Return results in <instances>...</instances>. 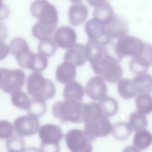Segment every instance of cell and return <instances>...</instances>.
<instances>
[{
    "mask_svg": "<svg viewBox=\"0 0 152 152\" xmlns=\"http://www.w3.org/2000/svg\"><path fill=\"white\" fill-rule=\"evenodd\" d=\"M52 112L61 124L81 123L85 121V104L71 100L58 101L53 105Z\"/></svg>",
    "mask_w": 152,
    "mask_h": 152,
    "instance_id": "obj_1",
    "label": "cell"
},
{
    "mask_svg": "<svg viewBox=\"0 0 152 152\" xmlns=\"http://www.w3.org/2000/svg\"><path fill=\"white\" fill-rule=\"evenodd\" d=\"M119 61L107 51L90 64L96 74L108 82L114 83L118 82L122 76L123 70Z\"/></svg>",
    "mask_w": 152,
    "mask_h": 152,
    "instance_id": "obj_2",
    "label": "cell"
},
{
    "mask_svg": "<svg viewBox=\"0 0 152 152\" xmlns=\"http://www.w3.org/2000/svg\"><path fill=\"white\" fill-rule=\"evenodd\" d=\"M26 89L33 97L45 100L53 98L56 91L55 86L51 80L45 78L38 72H34L28 77Z\"/></svg>",
    "mask_w": 152,
    "mask_h": 152,
    "instance_id": "obj_3",
    "label": "cell"
},
{
    "mask_svg": "<svg viewBox=\"0 0 152 152\" xmlns=\"http://www.w3.org/2000/svg\"><path fill=\"white\" fill-rule=\"evenodd\" d=\"M9 50L16 57L20 66L22 68L32 70L35 53L30 49L26 41L24 39L17 37L10 42Z\"/></svg>",
    "mask_w": 152,
    "mask_h": 152,
    "instance_id": "obj_4",
    "label": "cell"
},
{
    "mask_svg": "<svg viewBox=\"0 0 152 152\" xmlns=\"http://www.w3.org/2000/svg\"><path fill=\"white\" fill-rule=\"evenodd\" d=\"M145 43L134 36L125 35L119 38L115 43L114 50L119 61L125 56H134L143 49Z\"/></svg>",
    "mask_w": 152,
    "mask_h": 152,
    "instance_id": "obj_5",
    "label": "cell"
},
{
    "mask_svg": "<svg viewBox=\"0 0 152 152\" xmlns=\"http://www.w3.org/2000/svg\"><path fill=\"white\" fill-rule=\"evenodd\" d=\"M30 10L32 15L40 22L46 24L57 26V11L55 7L48 1H35L31 3Z\"/></svg>",
    "mask_w": 152,
    "mask_h": 152,
    "instance_id": "obj_6",
    "label": "cell"
},
{
    "mask_svg": "<svg viewBox=\"0 0 152 152\" xmlns=\"http://www.w3.org/2000/svg\"><path fill=\"white\" fill-rule=\"evenodd\" d=\"M66 145L71 152H92L91 141L84 131L74 129L65 135Z\"/></svg>",
    "mask_w": 152,
    "mask_h": 152,
    "instance_id": "obj_7",
    "label": "cell"
},
{
    "mask_svg": "<svg viewBox=\"0 0 152 152\" xmlns=\"http://www.w3.org/2000/svg\"><path fill=\"white\" fill-rule=\"evenodd\" d=\"M84 132L93 141L98 137H105L112 132L113 126L107 118L104 116L99 118L85 121Z\"/></svg>",
    "mask_w": 152,
    "mask_h": 152,
    "instance_id": "obj_8",
    "label": "cell"
},
{
    "mask_svg": "<svg viewBox=\"0 0 152 152\" xmlns=\"http://www.w3.org/2000/svg\"><path fill=\"white\" fill-rule=\"evenodd\" d=\"M25 75L21 70L3 68L1 87L5 92L12 94L21 90L25 81Z\"/></svg>",
    "mask_w": 152,
    "mask_h": 152,
    "instance_id": "obj_9",
    "label": "cell"
},
{
    "mask_svg": "<svg viewBox=\"0 0 152 152\" xmlns=\"http://www.w3.org/2000/svg\"><path fill=\"white\" fill-rule=\"evenodd\" d=\"M85 29L89 40L104 46L111 41L112 38L107 31L106 25L93 18L86 22Z\"/></svg>",
    "mask_w": 152,
    "mask_h": 152,
    "instance_id": "obj_10",
    "label": "cell"
},
{
    "mask_svg": "<svg viewBox=\"0 0 152 152\" xmlns=\"http://www.w3.org/2000/svg\"><path fill=\"white\" fill-rule=\"evenodd\" d=\"M152 46L146 43L143 50L133 56L129 63V68L134 73L138 75L145 73L151 65Z\"/></svg>",
    "mask_w": 152,
    "mask_h": 152,
    "instance_id": "obj_11",
    "label": "cell"
},
{
    "mask_svg": "<svg viewBox=\"0 0 152 152\" xmlns=\"http://www.w3.org/2000/svg\"><path fill=\"white\" fill-rule=\"evenodd\" d=\"M39 126L38 118L29 115L19 116L14 122L15 131L20 137L35 134L37 132Z\"/></svg>",
    "mask_w": 152,
    "mask_h": 152,
    "instance_id": "obj_12",
    "label": "cell"
},
{
    "mask_svg": "<svg viewBox=\"0 0 152 152\" xmlns=\"http://www.w3.org/2000/svg\"><path fill=\"white\" fill-rule=\"evenodd\" d=\"M41 144L44 145H57L62 140L63 136L60 127L52 124L42 126L38 130Z\"/></svg>",
    "mask_w": 152,
    "mask_h": 152,
    "instance_id": "obj_13",
    "label": "cell"
},
{
    "mask_svg": "<svg viewBox=\"0 0 152 152\" xmlns=\"http://www.w3.org/2000/svg\"><path fill=\"white\" fill-rule=\"evenodd\" d=\"M94 9L93 18L97 21L106 25L113 19L114 14L111 5L104 0H88Z\"/></svg>",
    "mask_w": 152,
    "mask_h": 152,
    "instance_id": "obj_14",
    "label": "cell"
},
{
    "mask_svg": "<svg viewBox=\"0 0 152 152\" xmlns=\"http://www.w3.org/2000/svg\"><path fill=\"white\" fill-rule=\"evenodd\" d=\"M53 39L57 45L65 49H69L75 44L77 35L75 31L68 26L60 27L55 31Z\"/></svg>",
    "mask_w": 152,
    "mask_h": 152,
    "instance_id": "obj_15",
    "label": "cell"
},
{
    "mask_svg": "<svg viewBox=\"0 0 152 152\" xmlns=\"http://www.w3.org/2000/svg\"><path fill=\"white\" fill-rule=\"evenodd\" d=\"M87 96L94 100H100L106 96L107 88L104 80L99 76L89 80L85 88Z\"/></svg>",
    "mask_w": 152,
    "mask_h": 152,
    "instance_id": "obj_16",
    "label": "cell"
},
{
    "mask_svg": "<svg viewBox=\"0 0 152 152\" xmlns=\"http://www.w3.org/2000/svg\"><path fill=\"white\" fill-rule=\"evenodd\" d=\"M64 59V61L72 64L76 67L83 65L87 60L85 46L75 44L66 51Z\"/></svg>",
    "mask_w": 152,
    "mask_h": 152,
    "instance_id": "obj_17",
    "label": "cell"
},
{
    "mask_svg": "<svg viewBox=\"0 0 152 152\" xmlns=\"http://www.w3.org/2000/svg\"><path fill=\"white\" fill-rule=\"evenodd\" d=\"M111 38H119L126 35L128 31L127 21L123 17L115 14L111 20L106 25Z\"/></svg>",
    "mask_w": 152,
    "mask_h": 152,
    "instance_id": "obj_18",
    "label": "cell"
},
{
    "mask_svg": "<svg viewBox=\"0 0 152 152\" xmlns=\"http://www.w3.org/2000/svg\"><path fill=\"white\" fill-rule=\"evenodd\" d=\"M80 1H75L69 10V21L71 24L74 26L79 25L83 23L88 15L87 7Z\"/></svg>",
    "mask_w": 152,
    "mask_h": 152,
    "instance_id": "obj_19",
    "label": "cell"
},
{
    "mask_svg": "<svg viewBox=\"0 0 152 152\" xmlns=\"http://www.w3.org/2000/svg\"><path fill=\"white\" fill-rule=\"evenodd\" d=\"M76 68L72 64L64 61L56 69V79L59 82L64 84L74 81L77 75Z\"/></svg>",
    "mask_w": 152,
    "mask_h": 152,
    "instance_id": "obj_20",
    "label": "cell"
},
{
    "mask_svg": "<svg viewBox=\"0 0 152 152\" xmlns=\"http://www.w3.org/2000/svg\"><path fill=\"white\" fill-rule=\"evenodd\" d=\"M84 90L83 86L78 82L73 81L64 86L63 96L65 100L81 101L84 96Z\"/></svg>",
    "mask_w": 152,
    "mask_h": 152,
    "instance_id": "obj_21",
    "label": "cell"
},
{
    "mask_svg": "<svg viewBox=\"0 0 152 152\" xmlns=\"http://www.w3.org/2000/svg\"><path fill=\"white\" fill-rule=\"evenodd\" d=\"M137 95L149 94L152 91V79L147 73L138 75L132 79Z\"/></svg>",
    "mask_w": 152,
    "mask_h": 152,
    "instance_id": "obj_22",
    "label": "cell"
},
{
    "mask_svg": "<svg viewBox=\"0 0 152 152\" xmlns=\"http://www.w3.org/2000/svg\"><path fill=\"white\" fill-rule=\"evenodd\" d=\"M117 88L120 95L125 99H131L137 95L132 79H121L118 82Z\"/></svg>",
    "mask_w": 152,
    "mask_h": 152,
    "instance_id": "obj_23",
    "label": "cell"
},
{
    "mask_svg": "<svg viewBox=\"0 0 152 152\" xmlns=\"http://www.w3.org/2000/svg\"><path fill=\"white\" fill-rule=\"evenodd\" d=\"M136 132L133 140L134 146L139 150L147 148L152 142L151 134L145 129Z\"/></svg>",
    "mask_w": 152,
    "mask_h": 152,
    "instance_id": "obj_24",
    "label": "cell"
},
{
    "mask_svg": "<svg viewBox=\"0 0 152 152\" xmlns=\"http://www.w3.org/2000/svg\"><path fill=\"white\" fill-rule=\"evenodd\" d=\"M56 25H49L38 21L32 28L34 36L40 40L51 37Z\"/></svg>",
    "mask_w": 152,
    "mask_h": 152,
    "instance_id": "obj_25",
    "label": "cell"
},
{
    "mask_svg": "<svg viewBox=\"0 0 152 152\" xmlns=\"http://www.w3.org/2000/svg\"><path fill=\"white\" fill-rule=\"evenodd\" d=\"M99 104L102 109L104 115L107 118L115 115L118 109L117 102L111 97L105 96L99 100Z\"/></svg>",
    "mask_w": 152,
    "mask_h": 152,
    "instance_id": "obj_26",
    "label": "cell"
},
{
    "mask_svg": "<svg viewBox=\"0 0 152 152\" xmlns=\"http://www.w3.org/2000/svg\"><path fill=\"white\" fill-rule=\"evenodd\" d=\"M137 111L145 115L150 113L152 110V100L149 94L137 95L135 100Z\"/></svg>",
    "mask_w": 152,
    "mask_h": 152,
    "instance_id": "obj_27",
    "label": "cell"
},
{
    "mask_svg": "<svg viewBox=\"0 0 152 152\" xmlns=\"http://www.w3.org/2000/svg\"><path fill=\"white\" fill-rule=\"evenodd\" d=\"M46 110L47 105L45 100L33 97L30 99L29 107L27 111L28 115L38 118L42 116Z\"/></svg>",
    "mask_w": 152,
    "mask_h": 152,
    "instance_id": "obj_28",
    "label": "cell"
},
{
    "mask_svg": "<svg viewBox=\"0 0 152 152\" xmlns=\"http://www.w3.org/2000/svg\"><path fill=\"white\" fill-rule=\"evenodd\" d=\"M132 131L128 123L125 122H117L113 126V135L118 140H126L130 135Z\"/></svg>",
    "mask_w": 152,
    "mask_h": 152,
    "instance_id": "obj_29",
    "label": "cell"
},
{
    "mask_svg": "<svg viewBox=\"0 0 152 152\" xmlns=\"http://www.w3.org/2000/svg\"><path fill=\"white\" fill-rule=\"evenodd\" d=\"M128 124L132 131L137 132L145 129L147 126L148 122L144 115L136 111L130 114Z\"/></svg>",
    "mask_w": 152,
    "mask_h": 152,
    "instance_id": "obj_30",
    "label": "cell"
},
{
    "mask_svg": "<svg viewBox=\"0 0 152 152\" xmlns=\"http://www.w3.org/2000/svg\"><path fill=\"white\" fill-rule=\"evenodd\" d=\"M11 99L14 105L20 109L27 110L29 107L30 99L26 94L21 90L12 93Z\"/></svg>",
    "mask_w": 152,
    "mask_h": 152,
    "instance_id": "obj_31",
    "label": "cell"
},
{
    "mask_svg": "<svg viewBox=\"0 0 152 152\" xmlns=\"http://www.w3.org/2000/svg\"><path fill=\"white\" fill-rule=\"evenodd\" d=\"M57 45L51 37L40 40L38 45L39 53L46 57H50L54 54Z\"/></svg>",
    "mask_w": 152,
    "mask_h": 152,
    "instance_id": "obj_32",
    "label": "cell"
},
{
    "mask_svg": "<svg viewBox=\"0 0 152 152\" xmlns=\"http://www.w3.org/2000/svg\"><path fill=\"white\" fill-rule=\"evenodd\" d=\"M6 145L8 151L22 152L24 149L25 142L20 136L13 135L7 140Z\"/></svg>",
    "mask_w": 152,
    "mask_h": 152,
    "instance_id": "obj_33",
    "label": "cell"
},
{
    "mask_svg": "<svg viewBox=\"0 0 152 152\" xmlns=\"http://www.w3.org/2000/svg\"><path fill=\"white\" fill-rule=\"evenodd\" d=\"M14 129L12 124L6 120L0 121V139L9 138L13 133Z\"/></svg>",
    "mask_w": 152,
    "mask_h": 152,
    "instance_id": "obj_34",
    "label": "cell"
},
{
    "mask_svg": "<svg viewBox=\"0 0 152 152\" xmlns=\"http://www.w3.org/2000/svg\"><path fill=\"white\" fill-rule=\"evenodd\" d=\"M10 14V10L3 1L0 0V20L6 19Z\"/></svg>",
    "mask_w": 152,
    "mask_h": 152,
    "instance_id": "obj_35",
    "label": "cell"
},
{
    "mask_svg": "<svg viewBox=\"0 0 152 152\" xmlns=\"http://www.w3.org/2000/svg\"><path fill=\"white\" fill-rule=\"evenodd\" d=\"M41 152H60L59 145H40V147Z\"/></svg>",
    "mask_w": 152,
    "mask_h": 152,
    "instance_id": "obj_36",
    "label": "cell"
},
{
    "mask_svg": "<svg viewBox=\"0 0 152 152\" xmlns=\"http://www.w3.org/2000/svg\"><path fill=\"white\" fill-rule=\"evenodd\" d=\"M9 47L2 41L0 40V60L4 59L8 54Z\"/></svg>",
    "mask_w": 152,
    "mask_h": 152,
    "instance_id": "obj_37",
    "label": "cell"
},
{
    "mask_svg": "<svg viewBox=\"0 0 152 152\" xmlns=\"http://www.w3.org/2000/svg\"><path fill=\"white\" fill-rule=\"evenodd\" d=\"M7 34V27L4 23L0 21V40H4L6 38Z\"/></svg>",
    "mask_w": 152,
    "mask_h": 152,
    "instance_id": "obj_38",
    "label": "cell"
},
{
    "mask_svg": "<svg viewBox=\"0 0 152 152\" xmlns=\"http://www.w3.org/2000/svg\"><path fill=\"white\" fill-rule=\"evenodd\" d=\"M22 152H40L37 148L33 147H29L26 148L23 150Z\"/></svg>",
    "mask_w": 152,
    "mask_h": 152,
    "instance_id": "obj_39",
    "label": "cell"
},
{
    "mask_svg": "<svg viewBox=\"0 0 152 152\" xmlns=\"http://www.w3.org/2000/svg\"><path fill=\"white\" fill-rule=\"evenodd\" d=\"M3 68H0V87H1V83L3 75Z\"/></svg>",
    "mask_w": 152,
    "mask_h": 152,
    "instance_id": "obj_40",
    "label": "cell"
},
{
    "mask_svg": "<svg viewBox=\"0 0 152 152\" xmlns=\"http://www.w3.org/2000/svg\"><path fill=\"white\" fill-rule=\"evenodd\" d=\"M8 152H10V151H8Z\"/></svg>",
    "mask_w": 152,
    "mask_h": 152,
    "instance_id": "obj_41",
    "label": "cell"
}]
</instances>
